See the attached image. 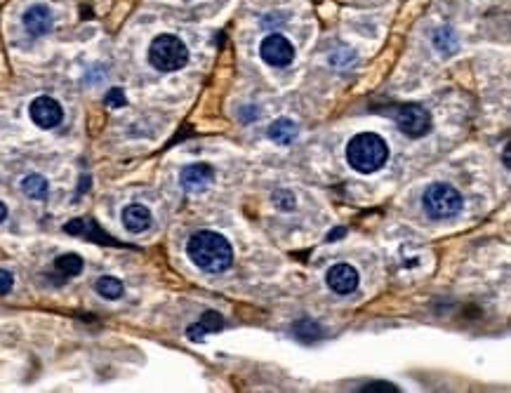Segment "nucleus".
Listing matches in <instances>:
<instances>
[{
	"label": "nucleus",
	"mask_w": 511,
	"mask_h": 393,
	"mask_svg": "<svg viewBox=\"0 0 511 393\" xmlns=\"http://www.w3.org/2000/svg\"><path fill=\"white\" fill-rule=\"evenodd\" d=\"M24 26L31 35H45L52 28V12L45 5H33L24 12Z\"/></svg>",
	"instance_id": "nucleus-11"
},
{
	"label": "nucleus",
	"mask_w": 511,
	"mask_h": 393,
	"mask_svg": "<svg viewBox=\"0 0 511 393\" xmlns=\"http://www.w3.org/2000/svg\"><path fill=\"white\" fill-rule=\"evenodd\" d=\"M149 62L153 69H158L163 73L180 71L189 62V50L177 35L160 33L158 38H153L149 48Z\"/></svg>",
	"instance_id": "nucleus-3"
},
{
	"label": "nucleus",
	"mask_w": 511,
	"mask_h": 393,
	"mask_svg": "<svg viewBox=\"0 0 511 393\" xmlns=\"http://www.w3.org/2000/svg\"><path fill=\"white\" fill-rule=\"evenodd\" d=\"M5 217H7V207L0 203V221H5Z\"/></svg>",
	"instance_id": "nucleus-25"
},
{
	"label": "nucleus",
	"mask_w": 511,
	"mask_h": 393,
	"mask_svg": "<svg viewBox=\"0 0 511 393\" xmlns=\"http://www.w3.org/2000/svg\"><path fill=\"white\" fill-rule=\"evenodd\" d=\"M97 292L104 297V299H121L123 297V292H125V287H123V283L118 278H111V276H104V278H99L97 280Z\"/></svg>",
	"instance_id": "nucleus-16"
},
{
	"label": "nucleus",
	"mask_w": 511,
	"mask_h": 393,
	"mask_svg": "<svg viewBox=\"0 0 511 393\" xmlns=\"http://www.w3.org/2000/svg\"><path fill=\"white\" fill-rule=\"evenodd\" d=\"M21 191L28 196V198H33V200H43L48 196V179L45 177H40V175H28L24 182H21Z\"/></svg>",
	"instance_id": "nucleus-14"
},
{
	"label": "nucleus",
	"mask_w": 511,
	"mask_h": 393,
	"mask_svg": "<svg viewBox=\"0 0 511 393\" xmlns=\"http://www.w3.org/2000/svg\"><path fill=\"white\" fill-rule=\"evenodd\" d=\"M344 233H346V228H335V231H330V233H328V243H332V240H339Z\"/></svg>",
	"instance_id": "nucleus-24"
},
{
	"label": "nucleus",
	"mask_w": 511,
	"mask_h": 393,
	"mask_svg": "<svg viewBox=\"0 0 511 393\" xmlns=\"http://www.w3.org/2000/svg\"><path fill=\"white\" fill-rule=\"evenodd\" d=\"M55 269L64 276H78L83 271V259L78 255H62L55 259Z\"/></svg>",
	"instance_id": "nucleus-17"
},
{
	"label": "nucleus",
	"mask_w": 511,
	"mask_h": 393,
	"mask_svg": "<svg viewBox=\"0 0 511 393\" xmlns=\"http://www.w3.org/2000/svg\"><path fill=\"white\" fill-rule=\"evenodd\" d=\"M123 224L128 231L132 233H142L146 228L151 226V212L149 207L139 205V203H132L123 210Z\"/></svg>",
	"instance_id": "nucleus-12"
},
{
	"label": "nucleus",
	"mask_w": 511,
	"mask_h": 393,
	"mask_svg": "<svg viewBox=\"0 0 511 393\" xmlns=\"http://www.w3.org/2000/svg\"><path fill=\"white\" fill-rule=\"evenodd\" d=\"M269 137L273 139V142H278V144H283V146H285V144H292L295 137H297V125H295L290 118H278V121L271 123Z\"/></svg>",
	"instance_id": "nucleus-13"
},
{
	"label": "nucleus",
	"mask_w": 511,
	"mask_h": 393,
	"mask_svg": "<svg viewBox=\"0 0 511 393\" xmlns=\"http://www.w3.org/2000/svg\"><path fill=\"white\" fill-rule=\"evenodd\" d=\"M346 160L361 175L377 172L389 160V146L375 132H361L346 146Z\"/></svg>",
	"instance_id": "nucleus-2"
},
{
	"label": "nucleus",
	"mask_w": 511,
	"mask_h": 393,
	"mask_svg": "<svg viewBox=\"0 0 511 393\" xmlns=\"http://www.w3.org/2000/svg\"><path fill=\"white\" fill-rule=\"evenodd\" d=\"M325 283L335 294H349L358 287V271L349 264H335L325 276Z\"/></svg>",
	"instance_id": "nucleus-8"
},
{
	"label": "nucleus",
	"mask_w": 511,
	"mask_h": 393,
	"mask_svg": "<svg viewBox=\"0 0 511 393\" xmlns=\"http://www.w3.org/2000/svg\"><path fill=\"white\" fill-rule=\"evenodd\" d=\"M28 114H31V121L38 125V128H43V130L57 128V125L62 123V118H64V111H62V106H59V101L52 99V97L33 99L31 109H28Z\"/></svg>",
	"instance_id": "nucleus-7"
},
{
	"label": "nucleus",
	"mask_w": 511,
	"mask_h": 393,
	"mask_svg": "<svg viewBox=\"0 0 511 393\" xmlns=\"http://www.w3.org/2000/svg\"><path fill=\"white\" fill-rule=\"evenodd\" d=\"M434 45L441 55H453V52L457 50V35H455L453 28H448V26L439 28L434 35Z\"/></svg>",
	"instance_id": "nucleus-15"
},
{
	"label": "nucleus",
	"mask_w": 511,
	"mask_h": 393,
	"mask_svg": "<svg viewBox=\"0 0 511 393\" xmlns=\"http://www.w3.org/2000/svg\"><path fill=\"white\" fill-rule=\"evenodd\" d=\"M259 55H262V59L269 66H278V69H283V66L292 64L295 48L285 35L271 33V35H266V38L262 40V45H259Z\"/></svg>",
	"instance_id": "nucleus-6"
},
{
	"label": "nucleus",
	"mask_w": 511,
	"mask_h": 393,
	"mask_svg": "<svg viewBox=\"0 0 511 393\" xmlns=\"http://www.w3.org/2000/svg\"><path fill=\"white\" fill-rule=\"evenodd\" d=\"M187 255L201 271L221 273L233 262V250L217 231H198L187 243Z\"/></svg>",
	"instance_id": "nucleus-1"
},
{
	"label": "nucleus",
	"mask_w": 511,
	"mask_h": 393,
	"mask_svg": "<svg viewBox=\"0 0 511 393\" xmlns=\"http://www.w3.org/2000/svg\"><path fill=\"white\" fill-rule=\"evenodd\" d=\"M295 337H300L302 342H311V339H318L323 335L321 328H318L316 323H311V321H304V323H297L295 325Z\"/></svg>",
	"instance_id": "nucleus-18"
},
{
	"label": "nucleus",
	"mask_w": 511,
	"mask_h": 393,
	"mask_svg": "<svg viewBox=\"0 0 511 393\" xmlns=\"http://www.w3.org/2000/svg\"><path fill=\"white\" fill-rule=\"evenodd\" d=\"M66 233L71 236H80V238H87L92 243H101V245H121L118 240H114L106 231H101L97 226V221L90 219V217H80V219H73L69 224L64 226Z\"/></svg>",
	"instance_id": "nucleus-9"
},
{
	"label": "nucleus",
	"mask_w": 511,
	"mask_h": 393,
	"mask_svg": "<svg viewBox=\"0 0 511 393\" xmlns=\"http://www.w3.org/2000/svg\"><path fill=\"white\" fill-rule=\"evenodd\" d=\"M187 335H189L191 342H203V337L207 335V330L203 328L201 323H194V325H191V328H189Z\"/></svg>",
	"instance_id": "nucleus-23"
},
{
	"label": "nucleus",
	"mask_w": 511,
	"mask_h": 393,
	"mask_svg": "<svg viewBox=\"0 0 511 393\" xmlns=\"http://www.w3.org/2000/svg\"><path fill=\"white\" fill-rule=\"evenodd\" d=\"M363 391L366 393H396L398 389L394 387V384H389V382H373V384H366L363 387Z\"/></svg>",
	"instance_id": "nucleus-21"
},
{
	"label": "nucleus",
	"mask_w": 511,
	"mask_h": 393,
	"mask_svg": "<svg viewBox=\"0 0 511 393\" xmlns=\"http://www.w3.org/2000/svg\"><path fill=\"white\" fill-rule=\"evenodd\" d=\"M12 285H14V278H12V273L10 271H5V269H0V294H7L12 290Z\"/></svg>",
	"instance_id": "nucleus-22"
},
{
	"label": "nucleus",
	"mask_w": 511,
	"mask_h": 393,
	"mask_svg": "<svg viewBox=\"0 0 511 393\" xmlns=\"http://www.w3.org/2000/svg\"><path fill=\"white\" fill-rule=\"evenodd\" d=\"M394 118L398 123V130L408 137H424L432 130V116L419 104H403V106L396 109Z\"/></svg>",
	"instance_id": "nucleus-5"
},
{
	"label": "nucleus",
	"mask_w": 511,
	"mask_h": 393,
	"mask_svg": "<svg viewBox=\"0 0 511 393\" xmlns=\"http://www.w3.org/2000/svg\"><path fill=\"white\" fill-rule=\"evenodd\" d=\"M182 187L187 191H203L212 184L214 179V170L205 162H196V165H189L182 170Z\"/></svg>",
	"instance_id": "nucleus-10"
},
{
	"label": "nucleus",
	"mask_w": 511,
	"mask_h": 393,
	"mask_svg": "<svg viewBox=\"0 0 511 393\" xmlns=\"http://www.w3.org/2000/svg\"><path fill=\"white\" fill-rule=\"evenodd\" d=\"M198 323H201L207 332H217V330H221V325H224V318H221L217 311H205Z\"/></svg>",
	"instance_id": "nucleus-19"
},
{
	"label": "nucleus",
	"mask_w": 511,
	"mask_h": 393,
	"mask_svg": "<svg viewBox=\"0 0 511 393\" xmlns=\"http://www.w3.org/2000/svg\"><path fill=\"white\" fill-rule=\"evenodd\" d=\"M422 203H424V212L432 219H450L462 212L464 198L460 191L450 187V184H432V187L424 191Z\"/></svg>",
	"instance_id": "nucleus-4"
},
{
	"label": "nucleus",
	"mask_w": 511,
	"mask_h": 393,
	"mask_svg": "<svg viewBox=\"0 0 511 393\" xmlns=\"http://www.w3.org/2000/svg\"><path fill=\"white\" fill-rule=\"evenodd\" d=\"M104 101H106L111 109H121V106L128 104V99H125V92L121 90V87H114V90H109L106 99H104Z\"/></svg>",
	"instance_id": "nucleus-20"
}]
</instances>
